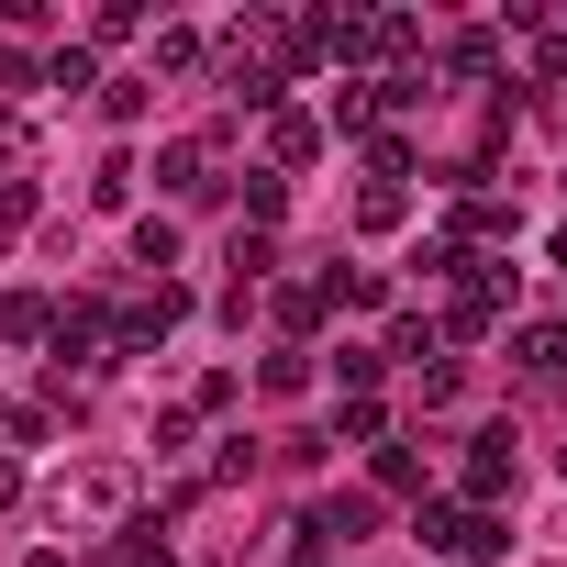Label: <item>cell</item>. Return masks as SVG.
Masks as SVG:
<instances>
[{
    "instance_id": "4",
    "label": "cell",
    "mask_w": 567,
    "mask_h": 567,
    "mask_svg": "<svg viewBox=\"0 0 567 567\" xmlns=\"http://www.w3.org/2000/svg\"><path fill=\"white\" fill-rule=\"evenodd\" d=\"M134 256L145 267H178V223H134Z\"/></svg>"
},
{
    "instance_id": "5",
    "label": "cell",
    "mask_w": 567,
    "mask_h": 567,
    "mask_svg": "<svg viewBox=\"0 0 567 567\" xmlns=\"http://www.w3.org/2000/svg\"><path fill=\"white\" fill-rule=\"evenodd\" d=\"M112 567H178V556H167V534H134V545H123Z\"/></svg>"
},
{
    "instance_id": "1",
    "label": "cell",
    "mask_w": 567,
    "mask_h": 567,
    "mask_svg": "<svg viewBox=\"0 0 567 567\" xmlns=\"http://www.w3.org/2000/svg\"><path fill=\"white\" fill-rule=\"evenodd\" d=\"M423 556L489 567V556H512V534H501V512H478V501H434V512H423Z\"/></svg>"
},
{
    "instance_id": "2",
    "label": "cell",
    "mask_w": 567,
    "mask_h": 567,
    "mask_svg": "<svg viewBox=\"0 0 567 567\" xmlns=\"http://www.w3.org/2000/svg\"><path fill=\"white\" fill-rule=\"evenodd\" d=\"M512 478H523V456H512V434L489 423V434H478V456H467V489H478V501H501Z\"/></svg>"
},
{
    "instance_id": "3",
    "label": "cell",
    "mask_w": 567,
    "mask_h": 567,
    "mask_svg": "<svg viewBox=\"0 0 567 567\" xmlns=\"http://www.w3.org/2000/svg\"><path fill=\"white\" fill-rule=\"evenodd\" d=\"M167 323H178V290H167V278H156V301H134V312H123V323H112V334H123V346H134V357H145V346H156V334H167Z\"/></svg>"
},
{
    "instance_id": "6",
    "label": "cell",
    "mask_w": 567,
    "mask_h": 567,
    "mask_svg": "<svg viewBox=\"0 0 567 567\" xmlns=\"http://www.w3.org/2000/svg\"><path fill=\"white\" fill-rule=\"evenodd\" d=\"M23 223H34V189L12 178V189H0V234H23Z\"/></svg>"
}]
</instances>
